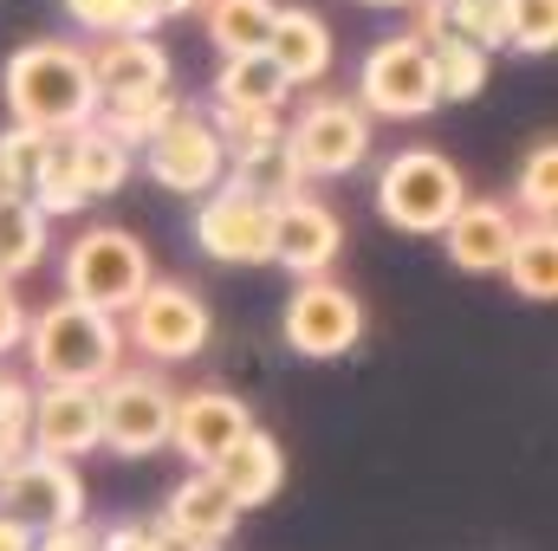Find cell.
Segmentation results:
<instances>
[{"mask_svg":"<svg viewBox=\"0 0 558 551\" xmlns=\"http://www.w3.org/2000/svg\"><path fill=\"white\" fill-rule=\"evenodd\" d=\"M0 91H7V118L13 124H33V131H85L98 124L105 98H98V78H92V52L72 46V39H33L7 59L0 72Z\"/></svg>","mask_w":558,"mask_h":551,"instance_id":"6da1fadb","label":"cell"},{"mask_svg":"<svg viewBox=\"0 0 558 551\" xmlns=\"http://www.w3.org/2000/svg\"><path fill=\"white\" fill-rule=\"evenodd\" d=\"M124 351H131L124 318L98 311L72 292L52 298L46 311H33V325H26V364L39 383H92L98 390L105 377L124 370Z\"/></svg>","mask_w":558,"mask_h":551,"instance_id":"7a4b0ae2","label":"cell"},{"mask_svg":"<svg viewBox=\"0 0 558 551\" xmlns=\"http://www.w3.org/2000/svg\"><path fill=\"white\" fill-rule=\"evenodd\" d=\"M468 201V182L461 169L441 156V149H397L384 169H377V215L397 228V234H435L461 215Z\"/></svg>","mask_w":558,"mask_h":551,"instance_id":"3957f363","label":"cell"},{"mask_svg":"<svg viewBox=\"0 0 558 551\" xmlns=\"http://www.w3.org/2000/svg\"><path fill=\"white\" fill-rule=\"evenodd\" d=\"M149 279H156L149 247H143L131 228H85V234L65 247V260H59V285H65L72 298H85V305H98V311H118V318L143 298Z\"/></svg>","mask_w":558,"mask_h":551,"instance_id":"277c9868","label":"cell"},{"mask_svg":"<svg viewBox=\"0 0 558 551\" xmlns=\"http://www.w3.org/2000/svg\"><path fill=\"white\" fill-rule=\"evenodd\" d=\"M124 338H131V351L149 357L156 370H162V364H189V357L208 351L215 311H208V298H202L195 285H182V279H149L143 298L124 311Z\"/></svg>","mask_w":558,"mask_h":551,"instance_id":"5b68a950","label":"cell"},{"mask_svg":"<svg viewBox=\"0 0 558 551\" xmlns=\"http://www.w3.org/2000/svg\"><path fill=\"white\" fill-rule=\"evenodd\" d=\"M286 137H292V156H299V169H305L312 182H338V175L364 169V156H371V111L357 105V91H351V98L312 91V98L292 111Z\"/></svg>","mask_w":558,"mask_h":551,"instance_id":"8992f818","label":"cell"},{"mask_svg":"<svg viewBox=\"0 0 558 551\" xmlns=\"http://www.w3.org/2000/svg\"><path fill=\"white\" fill-rule=\"evenodd\" d=\"M357 105L384 124H416L441 105V85H435V59L416 33H397L384 46L364 52L357 65Z\"/></svg>","mask_w":558,"mask_h":551,"instance_id":"52a82bcc","label":"cell"},{"mask_svg":"<svg viewBox=\"0 0 558 551\" xmlns=\"http://www.w3.org/2000/svg\"><path fill=\"white\" fill-rule=\"evenodd\" d=\"M137 156H143V175H149L156 188H169V195H195V201H202L208 188L228 182V143L215 131V118L195 111V105H182Z\"/></svg>","mask_w":558,"mask_h":551,"instance_id":"ba28073f","label":"cell"},{"mask_svg":"<svg viewBox=\"0 0 558 551\" xmlns=\"http://www.w3.org/2000/svg\"><path fill=\"white\" fill-rule=\"evenodd\" d=\"M98 396H105V448L111 454L143 461V454L169 448V434H175V390H169V377L156 364H143V370L124 364L118 377L98 383Z\"/></svg>","mask_w":558,"mask_h":551,"instance_id":"9c48e42d","label":"cell"},{"mask_svg":"<svg viewBox=\"0 0 558 551\" xmlns=\"http://www.w3.org/2000/svg\"><path fill=\"white\" fill-rule=\"evenodd\" d=\"M279 338H286L299 357L331 364V357L357 351V338H364V305H357L351 285H338L331 273L299 279L292 298H286V311H279Z\"/></svg>","mask_w":558,"mask_h":551,"instance_id":"30bf717a","label":"cell"},{"mask_svg":"<svg viewBox=\"0 0 558 551\" xmlns=\"http://www.w3.org/2000/svg\"><path fill=\"white\" fill-rule=\"evenodd\" d=\"M195 247L215 267H274V201L221 182L195 201Z\"/></svg>","mask_w":558,"mask_h":551,"instance_id":"8fae6325","label":"cell"},{"mask_svg":"<svg viewBox=\"0 0 558 551\" xmlns=\"http://www.w3.org/2000/svg\"><path fill=\"white\" fill-rule=\"evenodd\" d=\"M0 513H13V519L33 526V532L78 526V519H85V480H78L72 461L26 448V454L0 474Z\"/></svg>","mask_w":558,"mask_h":551,"instance_id":"7c38bea8","label":"cell"},{"mask_svg":"<svg viewBox=\"0 0 558 551\" xmlns=\"http://www.w3.org/2000/svg\"><path fill=\"white\" fill-rule=\"evenodd\" d=\"M520 228H526V215L513 208V201H494V195H468L461 201V215L441 228V247H448V267L454 273H507V260H513V247H520Z\"/></svg>","mask_w":558,"mask_h":551,"instance_id":"4fadbf2b","label":"cell"},{"mask_svg":"<svg viewBox=\"0 0 558 551\" xmlns=\"http://www.w3.org/2000/svg\"><path fill=\"white\" fill-rule=\"evenodd\" d=\"M33 448L78 461L105 448V396L92 383H39L33 390Z\"/></svg>","mask_w":558,"mask_h":551,"instance_id":"5bb4252c","label":"cell"},{"mask_svg":"<svg viewBox=\"0 0 558 551\" xmlns=\"http://www.w3.org/2000/svg\"><path fill=\"white\" fill-rule=\"evenodd\" d=\"M344 254V221L318 201V195H292L274 208V267L292 279H318L338 267Z\"/></svg>","mask_w":558,"mask_h":551,"instance_id":"9a60e30c","label":"cell"},{"mask_svg":"<svg viewBox=\"0 0 558 551\" xmlns=\"http://www.w3.org/2000/svg\"><path fill=\"white\" fill-rule=\"evenodd\" d=\"M247 428H254V409L234 390H189V396H175V434H169V448L189 467H215Z\"/></svg>","mask_w":558,"mask_h":551,"instance_id":"2e32d148","label":"cell"},{"mask_svg":"<svg viewBox=\"0 0 558 551\" xmlns=\"http://www.w3.org/2000/svg\"><path fill=\"white\" fill-rule=\"evenodd\" d=\"M162 526H169L189 551H221L234 539V526H241V500L215 480V467H189L182 487H175L169 506H162Z\"/></svg>","mask_w":558,"mask_h":551,"instance_id":"e0dca14e","label":"cell"},{"mask_svg":"<svg viewBox=\"0 0 558 551\" xmlns=\"http://www.w3.org/2000/svg\"><path fill=\"white\" fill-rule=\"evenodd\" d=\"M85 52H92V78H98V98L105 105L137 98V91H162L175 78V65H169V52H162L156 33H105Z\"/></svg>","mask_w":558,"mask_h":551,"instance_id":"ac0fdd59","label":"cell"},{"mask_svg":"<svg viewBox=\"0 0 558 551\" xmlns=\"http://www.w3.org/2000/svg\"><path fill=\"white\" fill-rule=\"evenodd\" d=\"M267 52H274V65L292 85H325V78H331V59H338L331 26H325V13H312V7H279Z\"/></svg>","mask_w":558,"mask_h":551,"instance_id":"d6986e66","label":"cell"},{"mask_svg":"<svg viewBox=\"0 0 558 551\" xmlns=\"http://www.w3.org/2000/svg\"><path fill=\"white\" fill-rule=\"evenodd\" d=\"M215 480L241 500V513H254V506H267L279 487H286V448H279L267 428H247V434L215 461Z\"/></svg>","mask_w":558,"mask_h":551,"instance_id":"ffe728a7","label":"cell"},{"mask_svg":"<svg viewBox=\"0 0 558 551\" xmlns=\"http://www.w3.org/2000/svg\"><path fill=\"white\" fill-rule=\"evenodd\" d=\"M292 91L299 85L274 65V52H234L215 72V105H228V111H286Z\"/></svg>","mask_w":558,"mask_h":551,"instance_id":"44dd1931","label":"cell"},{"mask_svg":"<svg viewBox=\"0 0 558 551\" xmlns=\"http://www.w3.org/2000/svg\"><path fill=\"white\" fill-rule=\"evenodd\" d=\"M228 182L279 208V201L305 195V182H312V175L299 169V156H292V137H274V143H254V149H234V156H228Z\"/></svg>","mask_w":558,"mask_h":551,"instance_id":"7402d4cb","label":"cell"},{"mask_svg":"<svg viewBox=\"0 0 558 551\" xmlns=\"http://www.w3.org/2000/svg\"><path fill=\"white\" fill-rule=\"evenodd\" d=\"M428 46V59H435V85H441V105H468V98H481L487 91V78H494V52L481 46V39H468V33H428L422 39Z\"/></svg>","mask_w":558,"mask_h":551,"instance_id":"603a6c76","label":"cell"},{"mask_svg":"<svg viewBox=\"0 0 558 551\" xmlns=\"http://www.w3.org/2000/svg\"><path fill=\"white\" fill-rule=\"evenodd\" d=\"M52 247V215L26 195H0V279H26Z\"/></svg>","mask_w":558,"mask_h":551,"instance_id":"cb8c5ba5","label":"cell"},{"mask_svg":"<svg viewBox=\"0 0 558 551\" xmlns=\"http://www.w3.org/2000/svg\"><path fill=\"white\" fill-rule=\"evenodd\" d=\"M274 20H279V0H208V7H202V26H208V39H215L221 59H234V52H267Z\"/></svg>","mask_w":558,"mask_h":551,"instance_id":"d4e9b609","label":"cell"},{"mask_svg":"<svg viewBox=\"0 0 558 551\" xmlns=\"http://www.w3.org/2000/svg\"><path fill=\"white\" fill-rule=\"evenodd\" d=\"M507 285L533 305H553L558 298V221H526L520 228V247L507 260Z\"/></svg>","mask_w":558,"mask_h":551,"instance_id":"484cf974","label":"cell"},{"mask_svg":"<svg viewBox=\"0 0 558 551\" xmlns=\"http://www.w3.org/2000/svg\"><path fill=\"white\" fill-rule=\"evenodd\" d=\"M72 149H78V175H85V195H92V201L118 195V188L131 182V169H137V149L118 137V131H105V124L72 131Z\"/></svg>","mask_w":558,"mask_h":551,"instance_id":"4316f807","label":"cell"},{"mask_svg":"<svg viewBox=\"0 0 558 551\" xmlns=\"http://www.w3.org/2000/svg\"><path fill=\"white\" fill-rule=\"evenodd\" d=\"M46 156H52V131L7 124L0 131V195H26L33 201V188L46 175Z\"/></svg>","mask_w":558,"mask_h":551,"instance_id":"83f0119b","label":"cell"},{"mask_svg":"<svg viewBox=\"0 0 558 551\" xmlns=\"http://www.w3.org/2000/svg\"><path fill=\"white\" fill-rule=\"evenodd\" d=\"M513 208L526 221H558V137L533 143L513 169Z\"/></svg>","mask_w":558,"mask_h":551,"instance_id":"f1b7e54d","label":"cell"},{"mask_svg":"<svg viewBox=\"0 0 558 551\" xmlns=\"http://www.w3.org/2000/svg\"><path fill=\"white\" fill-rule=\"evenodd\" d=\"M175 111H182V98L162 85V91H137V98H118V105H105V111H98V124H105V131H118L131 149H143V143L156 137V131H162Z\"/></svg>","mask_w":558,"mask_h":551,"instance_id":"f546056e","label":"cell"},{"mask_svg":"<svg viewBox=\"0 0 558 551\" xmlns=\"http://www.w3.org/2000/svg\"><path fill=\"white\" fill-rule=\"evenodd\" d=\"M33 201L59 221V215H78L92 195H85V175H78V149H72V131H59L52 137V156H46V175H39V188H33Z\"/></svg>","mask_w":558,"mask_h":551,"instance_id":"4dcf8cb0","label":"cell"},{"mask_svg":"<svg viewBox=\"0 0 558 551\" xmlns=\"http://www.w3.org/2000/svg\"><path fill=\"white\" fill-rule=\"evenodd\" d=\"M507 46L533 59L558 52V0H507Z\"/></svg>","mask_w":558,"mask_h":551,"instance_id":"1f68e13d","label":"cell"},{"mask_svg":"<svg viewBox=\"0 0 558 551\" xmlns=\"http://www.w3.org/2000/svg\"><path fill=\"white\" fill-rule=\"evenodd\" d=\"M33 448V390L20 377H0V474Z\"/></svg>","mask_w":558,"mask_h":551,"instance_id":"d6a6232c","label":"cell"},{"mask_svg":"<svg viewBox=\"0 0 558 551\" xmlns=\"http://www.w3.org/2000/svg\"><path fill=\"white\" fill-rule=\"evenodd\" d=\"M65 20L78 33H92V39H105V33H149L143 0H65Z\"/></svg>","mask_w":558,"mask_h":551,"instance_id":"836d02e7","label":"cell"},{"mask_svg":"<svg viewBox=\"0 0 558 551\" xmlns=\"http://www.w3.org/2000/svg\"><path fill=\"white\" fill-rule=\"evenodd\" d=\"M208 118H215V131H221V143H228V156H234V149H254V143L286 137V111H228V105H215Z\"/></svg>","mask_w":558,"mask_h":551,"instance_id":"e575fe53","label":"cell"},{"mask_svg":"<svg viewBox=\"0 0 558 551\" xmlns=\"http://www.w3.org/2000/svg\"><path fill=\"white\" fill-rule=\"evenodd\" d=\"M105 551H189L162 519H118L105 526Z\"/></svg>","mask_w":558,"mask_h":551,"instance_id":"d590c367","label":"cell"},{"mask_svg":"<svg viewBox=\"0 0 558 551\" xmlns=\"http://www.w3.org/2000/svg\"><path fill=\"white\" fill-rule=\"evenodd\" d=\"M26 305H20V292H13V279H0V357L7 351H26Z\"/></svg>","mask_w":558,"mask_h":551,"instance_id":"8d00e7d4","label":"cell"},{"mask_svg":"<svg viewBox=\"0 0 558 551\" xmlns=\"http://www.w3.org/2000/svg\"><path fill=\"white\" fill-rule=\"evenodd\" d=\"M33 551H105V532H92L85 519L78 526H59V532H39Z\"/></svg>","mask_w":558,"mask_h":551,"instance_id":"74e56055","label":"cell"},{"mask_svg":"<svg viewBox=\"0 0 558 551\" xmlns=\"http://www.w3.org/2000/svg\"><path fill=\"white\" fill-rule=\"evenodd\" d=\"M195 7H208V0H143V20H149V33H156L162 20H182V13H195Z\"/></svg>","mask_w":558,"mask_h":551,"instance_id":"f35d334b","label":"cell"},{"mask_svg":"<svg viewBox=\"0 0 558 551\" xmlns=\"http://www.w3.org/2000/svg\"><path fill=\"white\" fill-rule=\"evenodd\" d=\"M39 546V532L33 526H20L13 513H0V551H33Z\"/></svg>","mask_w":558,"mask_h":551,"instance_id":"ab89813d","label":"cell"},{"mask_svg":"<svg viewBox=\"0 0 558 551\" xmlns=\"http://www.w3.org/2000/svg\"><path fill=\"white\" fill-rule=\"evenodd\" d=\"M364 7H416V0H364Z\"/></svg>","mask_w":558,"mask_h":551,"instance_id":"60d3db41","label":"cell"}]
</instances>
